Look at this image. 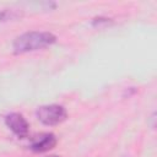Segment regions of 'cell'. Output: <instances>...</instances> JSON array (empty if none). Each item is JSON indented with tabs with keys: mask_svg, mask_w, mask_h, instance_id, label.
<instances>
[{
	"mask_svg": "<svg viewBox=\"0 0 157 157\" xmlns=\"http://www.w3.org/2000/svg\"><path fill=\"white\" fill-rule=\"evenodd\" d=\"M56 145V137L54 134H42L32 140L31 150L34 152H45L52 150Z\"/></svg>",
	"mask_w": 157,
	"mask_h": 157,
	"instance_id": "4",
	"label": "cell"
},
{
	"mask_svg": "<svg viewBox=\"0 0 157 157\" xmlns=\"http://www.w3.org/2000/svg\"><path fill=\"white\" fill-rule=\"evenodd\" d=\"M56 37L49 32H27L18 36L13 42V50L16 54L27 53L45 48L53 44Z\"/></svg>",
	"mask_w": 157,
	"mask_h": 157,
	"instance_id": "1",
	"label": "cell"
},
{
	"mask_svg": "<svg viewBox=\"0 0 157 157\" xmlns=\"http://www.w3.org/2000/svg\"><path fill=\"white\" fill-rule=\"evenodd\" d=\"M5 123L18 137H26L28 134V123L20 113H10L5 117Z\"/></svg>",
	"mask_w": 157,
	"mask_h": 157,
	"instance_id": "3",
	"label": "cell"
},
{
	"mask_svg": "<svg viewBox=\"0 0 157 157\" xmlns=\"http://www.w3.org/2000/svg\"><path fill=\"white\" fill-rule=\"evenodd\" d=\"M48 157H58V156H48Z\"/></svg>",
	"mask_w": 157,
	"mask_h": 157,
	"instance_id": "5",
	"label": "cell"
},
{
	"mask_svg": "<svg viewBox=\"0 0 157 157\" xmlns=\"http://www.w3.org/2000/svg\"><path fill=\"white\" fill-rule=\"evenodd\" d=\"M36 114L40 123H43L44 125H49V126L63 123L67 117L65 108L59 104L42 105L37 109Z\"/></svg>",
	"mask_w": 157,
	"mask_h": 157,
	"instance_id": "2",
	"label": "cell"
}]
</instances>
